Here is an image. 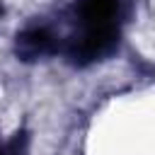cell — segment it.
Returning <instances> with one entry per match:
<instances>
[{
    "instance_id": "1",
    "label": "cell",
    "mask_w": 155,
    "mask_h": 155,
    "mask_svg": "<svg viewBox=\"0 0 155 155\" xmlns=\"http://www.w3.org/2000/svg\"><path fill=\"white\" fill-rule=\"evenodd\" d=\"M119 46V29L116 24L109 27H85L80 36H73L65 46V53L70 63L75 65H87L94 63L104 56H109Z\"/></svg>"
},
{
    "instance_id": "2",
    "label": "cell",
    "mask_w": 155,
    "mask_h": 155,
    "mask_svg": "<svg viewBox=\"0 0 155 155\" xmlns=\"http://www.w3.org/2000/svg\"><path fill=\"white\" fill-rule=\"evenodd\" d=\"M15 51L22 61H36L46 53L53 51V36L48 29L44 27H34V29H27L17 36L15 41Z\"/></svg>"
},
{
    "instance_id": "3",
    "label": "cell",
    "mask_w": 155,
    "mask_h": 155,
    "mask_svg": "<svg viewBox=\"0 0 155 155\" xmlns=\"http://www.w3.org/2000/svg\"><path fill=\"white\" fill-rule=\"evenodd\" d=\"M119 15V0H80L78 17L82 27H109Z\"/></svg>"
},
{
    "instance_id": "4",
    "label": "cell",
    "mask_w": 155,
    "mask_h": 155,
    "mask_svg": "<svg viewBox=\"0 0 155 155\" xmlns=\"http://www.w3.org/2000/svg\"><path fill=\"white\" fill-rule=\"evenodd\" d=\"M5 155H27V133H15L10 143H5Z\"/></svg>"
}]
</instances>
